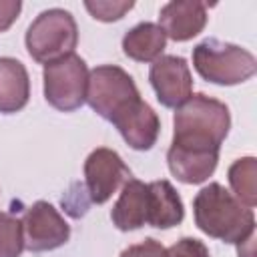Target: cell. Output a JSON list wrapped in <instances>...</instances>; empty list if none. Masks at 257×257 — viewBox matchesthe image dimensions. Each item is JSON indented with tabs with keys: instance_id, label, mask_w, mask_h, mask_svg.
Here are the masks:
<instances>
[{
	"instance_id": "obj_1",
	"label": "cell",
	"mask_w": 257,
	"mask_h": 257,
	"mask_svg": "<svg viewBox=\"0 0 257 257\" xmlns=\"http://www.w3.org/2000/svg\"><path fill=\"white\" fill-rule=\"evenodd\" d=\"M231 128L229 106L205 92L191 94L173 116L169 171L185 185L205 183L217 169L219 149Z\"/></svg>"
},
{
	"instance_id": "obj_2",
	"label": "cell",
	"mask_w": 257,
	"mask_h": 257,
	"mask_svg": "<svg viewBox=\"0 0 257 257\" xmlns=\"http://www.w3.org/2000/svg\"><path fill=\"white\" fill-rule=\"evenodd\" d=\"M195 225L209 237L241 245L255 235V213L221 183H209L193 199Z\"/></svg>"
},
{
	"instance_id": "obj_3",
	"label": "cell",
	"mask_w": 257,
	"mask_h": 257,
	"mask_svg": "<svg viewBox=\"0 0 257 257\" xmlns=\"http://www.w3.org/2000/svg\"><path fill=\"white\" fill-rule=\"evenodd\" d=\"M193 66L203 80L221 86L241 84L257 72V60L247 48L217 38H207L193 48Z\"/></svg>"
},
{
	"instance_id": "obj_4",
	"label": "cell",
	"mask_w": 257,
	"mask_h": 257,
	"mask_svg": "<svg viewBox=\"0 0 257 257\" xmlns=\"http://www.w3.org/2000/svg\"><path fill=\"white\" fill-rule=\"evenodd\" d=\"M26 50L32 60L48 64L72 54L78 42L74 16L64 8H48L40 12L26 30Z\"/></svg>"
},
{
	"instance_id": "obj_5",
	"label": "cell",
	"mask_w": 257,
	"mask_h": 257,
	"mask_svg": "<svg viewBox=\"0 0 257 257\" xmlns=\"http://www.w3.org/2000/svg\"><path fill=\"white\" fill-rule=\"evenodd\" d=\"M137 98H141V92L133 76L120 66L102 64L88 72L84 102L104 120L110 122Z\"/></svg>"
},
{
	"instance_id": "obj_6",
	"label": "cell",
	"mask_w": 257,
	"mask_h": 257,
	"mask_svg": "<svg viewBox=\"0 0 257 257\" xmlns=\"http://www.w3.org/2000/svg\"><path fill=\"white\" fill-rule=\"evenodd\" d=\"M42 80L44 98L52 108L60 112H70L84 104L88 68L78 54L72 52L44 64Z\"/></svg>"
},
{
	"instance_id": "obj_7",
	"label": "cell",
	"mask_w": 257,
	"mask_h": 257,
	"mask_svg": "<svg viewBox=\"0 0 257 257\" xmlns=\"http://www.w3.org/2000/svg\"><path fill=\"white\" fill-rule=\"evenodd\" d=\"M24 249L32 253L52 251L70 239V225L48 201L32 203L22 215Z\"/></svg>"
},
{
	"instance_id": "obj_8",
	"label": "cell",
	"mask_w": 257,
	"mask_h": 257,
	"mask_svg": "<svg viewBox=\"0 0 257 257\" xmlns=\"http://www.w3.org/2000/svg\"><path fill=\"white\" fill-rule=\"evenodd\" d=\"M128 179V167L112 149L98 147L84 161V189L90 203H106Z\"/></svg>"
},
{
	"instance_id": "obj_9",
	"label": "cell",
	"mask_w": 257,
	"mask_h": 257,
	"mask_svg": "<svg viewBox=\"0 0 257 257\" xmlns=\"http://www.w3.org/2000/svg\"><path fill=\"white\" fill-rule=\"evenodd\" d=\"M157 100L167 108H179L193 94V76L183 56H159L149 70Z\"/></svg>"
},
{
	"instance_id": "obj_10",
	"label": "cell",
	"mask_w": 257,
	"mask_h": 257,
	"mask_svg": "<svg viewBox=\"0 0 257 257\" xmlns=\"http://www.w3.org/2000/svg\"><path fill=\"white\" fill-rule=\"evenodd\" d=\"M110 122L116 126L124 143L135 151L153 149L161 133V120L157 112L143 98H137L135 102H131Z\"/></svg>"
},
{
	"instance_id": "obj_11",
	"label": "cell",
	"mask_w": 257,
	"mask_h": 257,
	"mask_svg": "<svg viewBox=\"0 0 257 257\" xmlns=\"http://www.w3.org/2000/svg\"><path fill=\"white\" fill-rule=\"evenodd\" d=\"M207 24V4L195 0L167 2L159 12V26L175 42H187L203 32Z\"/></svg>"
},
{
	"instance_id": "obj_12",
	"label": "cell",
	"mask_w": 257,
	"mask_h": 257,
	"mask_svg": "<svg viewBox=\"0 0 257 257\" xmlns=\"http://www.w3.org/2000/svg\"><path fill=\"white\" fill-rule=\"evenodd\" d=\"M112 225L120 231H135L149 223V183L128 179L110 211Z\"/></svg>"
},
{
	"instance_id": "obj_13",
	"label": "cell",
	"mask_w": 257,
	"mask_h": 257,
	"mask_svg": "<svg viewBox=\"0 0 257 257\" xmlns=\"http://www.w3.org/2000/svg\"><path fill=\"white\" fill-rule=\"evenodd\" d=\"M30 98V78L26 66L10 56H0V112H20Z\"/></svg>"
},
{
	"instance_id": "obj_14",
	"label": "cell",
	"mask_w": 257,
	"mask_h": 257,
	"mask_svg": "<svg viewBox=\"0 0 257 257\" xmlns=\"http://www.w3.org/2000/svg\"><path fill=\"white\" fill-rule=\"evenodd\" d=\"M185 219V207L175 187L161 179L149 183V223L157 229L177 227Z\"/></svg>"
},
{
	"instance_id": "obj_15",
	"label": "cell",
	"mask_w": 257,
	"mask_h": 257,
	"mask_svg": "<svg viewBox=\"0 0 257 257\" xmlns=\"http://www.w3.org/2000/svg\"><path fill=\"white\" fill-rule=\"evenodd\" d=\"M165 46L167 36L155 22H141L122 36V52L137 62H155Z\"/></svg>"
},
{
	"instance_id": "obj_16",
	"label": "cell",
	"mask_w": 257,
	"mask_h": 257,
	"mask_svg": "<svg viewBox=\"0 0 257 257\" xmlns=\"http://www.w3.org/2000/svg\"><path fill=\"white\" fill-rule=\"evenodd\" d=\"M255 175H257V163L253 157H243L237 159L229 171L227 179L231 185V193L249 209L255 207L257 203V189H255Z\"/></svg>"
},
{
	"instance_id": "obj_17",
	"label": "cell",
	"mask_w": 257,
	"mask_h": 257,
	"mask_svg": "<svg viewBox=\"0 0 257 257\" xmlns=\"http://www.w3.org/2000/svg\"><path fill=\"white\" fill-rule=\"evenodd\" d=\"M24 251L22 221L0 211V257H20Z\"/></svg>"
},
{
	"instance_id": "obj_18",
	"label": "cell",
	"mask_w": 257,
	"mask_h": 257,
	"mask_svg": "<svg viewBox=\"0 0 257 257\" xmlns=\"http://www.w3.org/2000/svg\"><path fill=\"white\" fill-rule=\"evenodd\" d=\"M135 6L133 0H124V2H84V8L90 12V16L94 20H100V22H114V20H120L131 8Z\"/></svg>"
},
{
	"instance_id": "obj_19",
	"label": "cell",
	"mask_w": 257,
	"mask_h": 257,
	"mask_svg": "<svg viewBox=\"0 0 257 257\" xmlns=\"http://www.w3.org/2000/svg\"><path fill=\"white\" fill-rule=\"evenodd\" d=\"M167 257H211L203 241L193 237H183L167 249Z\"/></svg>"
},
{
	"instance_id": "obj_20",
	"label": "cell",
	"mask_w": 257,
	"mask_h": 257,
	"mask_svg": "<svg viewBox=\"0 0 257 257\" xmlns=\"http://www.w3.org/2000/svg\"><path fill=\"white\" fill-rule=\"evenodd\" d=\"M120 257H167V249L157 241V239H145L143 243L128 245Z\"/></svg>"
},
{
	"instance_id": "obj_21",
	"label": "cell",
	"mask_w": 257,
	"mask_h": 257,
	"mask_svg": "<svg viewBox=\"0 0 257 257\" xmlns=\"http://www.w3.org/2000/svg\"><path fill=\"white\" fill-rule=\"evenodd\" d=\"M22 10L20 0H0V32H6Z\"/></svg>"
}]
</instances>
